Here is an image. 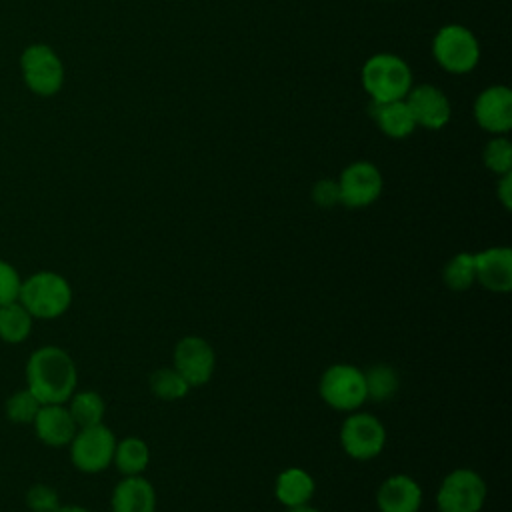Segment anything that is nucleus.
<instances>
[{"mask_svg": "<svg viewBox=\"0 0 512 512\" xmlns=\"http://www.w3.org/2000/svg\"><path fill=\"white\" fill-rule=\"evenodd\" d=\"M78 372L72 356L58 346L36 348L26 362V388L42 404H66L76 392Z\"/></svg>", "mask_w": 512, "mask_h": 512, "instance_id": "obj_1", "label": "nucleus"}, {"mask_svg": "<svg viewBox=\"0 0 512 512\" xmlns=\"http://www.w3.org/2000/svg\"><path fill=\"white\" fill-rule=\"evenodd\" d=\"M18 302L32 318L52 320L62 316L72 304V288L62 274L42 270L20 284Z\"/></svg>", "mask_w": 512, "mask_h": 512, "instance_id": "obj_2", "label": "nucleus"}, {"mask_svg": "<svg viewBox=\"0 0 512 512\" xmlns=\"http://www.w3.org/2000/svg\"><path fill=\"white\" fill-rule=\"evenodd\" d=\"M362 86L372 102L404 100L412 88V72L400 56L374 54L362 66Z\"/></svg>", "mask_w": 512, "mask_h": 512, "instance_id": "obj_3", "label": "nucleus"}, {"mask_svg": "<svg viewBox=\"0 0 512 512\" xmlns=\"http://www.w3.org/2000/svg\"><path fill=\"white\" fill-rule=\"evenodd\" d=\"M318 394L326 406L338 412H354L364 406L366 398V384H364V370L338 362L328 366L318 382Z\"/></svg>", "mask_w": 512, "mask_h": 512, "instance_id": "obj_4", "label": "nucleus"}, {"mask_svg": "<svg viewBox=\"0 0 512 512\" xmlns=\"http://www.w3.org/2000/svg\"><path fill=\"white\" fill-rule=\"evenodd\" d=\"M340 446L352 460H374L386 446V428L382 420L370 412H348L340 426Z\"/></svg>", "mask_w": 512, "mask_h": 512, "instance_id": "obj_5", "label": "nucleus"}, {"mask_svg": "<svg viewBox=\"0 0 512 512\" xmlns=\"http://www.w3.org/2000/svg\"><path fill=\"white\" fill-rule=\"evenodd\" d=\"M486 482L472 468L448 472L436 490L438 512H480L486 502Z\"/></svg>", "mask_w": 512, "mask_h": 512, "instance_id": "obj_6", "label": "nucleus"}, {"mask_svg": "<svg viewBox=\"0 0 512 512\" xmlns=\"http://www.w3.org/2000/svg\"><path fill=\"white\" fill-rule=\"evenodd\" d=\"M432 54L446 72L466 74L474 70L480 60V44L466 26L448 24L436 32Z\"/></svg>", "mask_w": 512, "mask_h": 512, "instance_id": "obj_7", "label": "nucleus"}, {"mask_svg": "<svg viewBox=\"0 0 512 512\" xmlns=\"http://www.w3.org/2000/svg\"><path fill=\"white\" fill-rule=\"evenodd\" d=\"M68 446L70 460L80 472L98 474L112 464L116 436L104 422H100L94 426L78 428Z\"/></svg>", "mask_w": 512, "mask_h": 512, "instance_id": "obj_8", "label": "nucleus"}, {"mask_svg": "<svg viewBox=\"0 0 512 512\" xmlns=\"http://www.w3.org/2000/svg\"><path fill=\"white\" fill-rule=\"evenodd\" d=\"M172 366L190 384V388H198L208 384L214 376L216 352L206 338L188 334L176 342L172 352Z\"/></svg>", "mask_w": 512, "mask_h": 512, "instance_id": "obj_9", "label": "nucleus"}, {"mask_svg": "<svg viewBox=\"0 0 512 512\" xmlns=\"http://www.w3.org/2000/svg\"><path fill=\"white\" fill-rule=\"evenodd\" d=\"M336 182L340 192V204H344L346 208H366L374 204L384 188L380 170L366 160L348 164Z\"/></svg>", "mask_w": 512, "mask_h": 512, "instance_id": "obj_10", "label": "nucleus"}, {"mask_svg": "<svg viewBox=\"0 0 512 512\" xmlns=\"http://www.w3.org/2000/svg\"><path fill=\"white\" fill-rule=\"evenodd\" d=\"M22 72L30 90L52 96L64 82V68L56 52L46 44H34L22 54Z\"/></svg>", "mask_w": 512, "mask_h": 512, "instance_id": "obj_11", "label": "nucleus"}, {"mask_svg": "<svg viewBox=\"0 0 512 512\" xmlns=\"http://www.w3.org/2000/svg\"><path fill=\"white\" fill-rule=\"evenodd\" d=\"M404 102L416 126L440 130L450 120V102L444 96V92L432 84H420L416 88H410Z\"/></svg>", "mask_w": 512, "mask_h": 512, "instance_id": "obj_12", "label": "nucleus"}, {"mask_svg": "<svg viewBox=\"0 0 512 512\" xmlns=\"http://www.w3.org/2000/svg\"><path fill=\"white\" fill-rule=\"evenodd\" d=\"M474 118L480 128L492 134H506L512 128V92L506 86L482 90L474 102Z\"/></svg>", "mask_w": 512, "mask_h": 512, "instance_id": "obj_13", "label": "nucleus"}, {"mask_svg": "<svg viewBox=\"0 0 512 512\" xmlns=\"http://www.w3.org/2000/svg\"><path fill=\"white\" fill-rule=\"evenodd\" d=\"M422 486L410 474H392L376 490L378 512H420Z\"/></svg>", "mask_w": 512, "mask_h": 512, "instance_id": "obj_14", "label": "nucleus"}, {"mask_svg": "<svg viewBox=\"0 0 512 512\" xmlns=\"http://www.w3.org/2000/svg\"><path fill=\"white\" fill-rule=\"evenodd\" d=\"M476 282L496 294L512 290V250L508 246H492L474 254Z\"/></svg>", "mask_w": 512, "mask_h": 512, "instance_id": "obj_15", "label": "nucleus"}, {"mask_svg": "<svg viewBox=\"0 0 512 512\" xmlns=\"http://www.w3.org/2000/svg\"><path fill=\"white\" fill-rule=\"evenodd\" d=\"M32 426L38 440L54 448L68 446L78 430L68 406L64 404H42L32 420Z\"/></svg>", "mask_w": 512, "mask_h": 512, "instance_id": "obj_16", "label": "nucleus"}, {"mask_svg": "<svg viewBox=\"0 0 512 512\" xmlns=\"http://www.w3.org/2000/svg\"><path fill=\"white\" fill-rule=\"evenodd\" d=\"M112 512H156V490L148 478L122 476L110 496Z\"/></svg>", "mask_w": 512, "mask_h": 512, "instance_id": "obj_17", "label": "nucleus"}, {"mask_svg": "<svg viewBox=\"0 0 512 512\" xmlns=\"http://www.w3.org/2000/svg\"><path fill=\"white\" fill-rule=\"evenodd\" d=\"M316 492V482L312 474L300 466L284 468L274 480V496L284 508H296L310 504Z\"/></svg>", "mask_w": 512, "mask_h": 512, "instance_id": "obj_18", "label": "nucleus"}, {"mask_svg": "<svg viewBox=\"0 0 512 512\" xmlns=\"http://www.w3.org/2000/svg\"><path fill=\"white\" fill-rule=\"evenodd\" d=\"M370 114L376 120L378 128L390 138H406L416 128V122L404 100L372 102Z\"/></svg>", "mask_w": 512, "mask_h": 512, "instance_id": "obj_19", "label": "nucleus"}, {"mask_svg": "<svg viewBox=\"0 0 512 512\" xmlns=\"http://www.w3.org/2000/svg\"><path fill=\"white\" fill-rule=\"evenodd\" d=\"M112 464L122 476L144 474L150 464V448L138 436H126L122 440H116Z\"/></svg>", "mask_w": 512, "mask_h": 512, "instance_id": "obj_20", "label": "nucleus"}, {"mask_svg": "<svg viewBox=\"0 0 512 512\" xmlns=\"http://www.w3.org/2000/svg\"><path fill=\"white\" fill-rule=\"evenodd\" d=\"M366 398L372 402H386L396 396L400 388V376L394 366L386 362H376L364 370Z\"/></svg>", "mask_w": 512, "mask_h": 512, "instance_id": "obj_21", "label": "nucleus"}, {"mask_svg": "<svg viewBox=\"0 0 512 512\" xmlns=\"http://www.w3.org/2000/svg\"><path fill=\"white\" fill-rule=\"evenodd\" d=\"M68 410L78 428L94 426L104 420L106 402L96 390H80L68 398Z\"/></svg>", "mask_w": 512, "mask_h": 512, "instance_id": "obj_22", "label": "nucleus"}, {"mask_svg": "<svg viewBox=\"0 0 512 512\" xmlns=\"http://www.w3.org/2000/svg\"><path fill=\"white\" fill-rule=\"evenodd\" d=\"M32 330L30 312L16 300L0 306V338L8 344H20Z\"/></svg>", "mask_w": 512, "mask_h": 512, "instance_id": "obj_23", "label": "nucleus"}, {"mask_svg": "<svg viewBox=\"0 0 512 512\" xmlns=\"http://www.w3.org/2000/svg\"><path fill=\"white\" fill-rule=\"evenodd\" d=\"M442 282L454 292H464L476 284V264L472 252L454 254L442 268Z\"/></svg>", "mask_w": 512, "mask_h": 512, "instance_id": "obj_24", "label": "nucleus"}, {"mask_svg": "<svg viewBox=\"0 0 512 512\" xmlns=\"http://www.w3.org/2000/svg\"><path fill=\"white\" fill-rule=\"evenodd\" d=\"M150 392L166 402L182 400L190 392V384L180 376V372L174 366L158 368L150 374Z\"/></svg>", "mask_w": 512, "mask_h": 512, "instance_id": "obj_25", "label": "nucleus"}, {"mask_svg": "<svg viewBox=\"0 0 512 512\" xmlns=\"http://www.w3.org/2000/svg\"><path fill=\"white\" fill-rule=\"evenodd\" d=\"M40 406H42V402L28 388L16 390L6 400V416L16 424H32Z\"/></svg>", "mask_w": 512, "mask_h": 512, "instance_id": "obj_26", "label": "nucleus"}, {"mask_svg": "<svg viewBox=\"0 0 512 512\" xmlns=\"http://www.w3.org/2000/svg\"><path fill=\"white\" fill-rule=\"evenodd\" d=\"M482 158H484V166L490 172H494L498 176L508 174L512 170V148H510L508 138H504V136L492 138L486 144V148L482 152Z\"/></svg>", "mask_w": 512, "mask_h": 512, "instance_id": "obj_27", "label": "nucleus"}, {"mask_svg": "<svg viewBox=\"0 0 512 512\" xmlns=\"http://www.w3.org/2000/svg\"><path fill=\"white\" fill-rule=\"evenodd\" d=\"M26 504L32 512H54L60 506V498L52 486L34 484L26 492Z\"/></svg>", "mask_w": 512, "mask_h": 512, "instance_id": "obj_28", "label": "nucleus"}, {"mask_svg": "<svg viewBox=\"0 0 512 512\" xmlns=\"http://www.w3.org/2000/svg\"><path fill=\"white\" fill-rule=\"evenodd\" d=\"M20 274L12 264L6 260H0V306L16 302L20 294Z\"/></svg>", "mask_w": 512, "mask_h": 512, "instance_id": "obj_29", "label": "nucleus"}, {"mask_svg": "<svg viewBox=\"0 0 512 512\" xmlns=\"http://www.w3.org/2000/svg\"><path fill=\"white\" fill-rule=\"evenodd\" d=\"M312 200L320 208H332L340 204V192L338 182L332 178H322L312 186Z\"/></svg>", "mask_w": 512, "mask_h": 512, "instance_id": "obj_30", "label": "nucleus"}, {"mask_svg": "<svg viewBox=\"0 0 512 512\" xmlns=\"http://www.w3.org/2000/svg\"><path fill=\"white\" fill-rule=\"evenodd\" d=\"M496 194H498V200L502 202V206L506 210L512 208V174H502L500 176V182L496 186Z\"/></svg>", "mask_w": 512, "mask_h": 512, "instance_id": "obj_31", "label": "nucleus"}, {"mask_svg": "<svg viewBox=\"0 0 512 512\" xmlns=\"http://www.w3.org/2000/svg\"><path fill=\"white\" fill-rule=\"evenodd\" d=\"M54 512H92V510H88V508H84L80 504H60Z\"/></svg>", "mask_w": 512, "mask_h": 512, "instance_id": "obj_32", "label": "nucleus"}, {"mask_svg": "<svg viewBox=\"0 0 512 512\" xmlns=\"http://www.w3.org/2000/svg\"><path fill=\"white\" fill-rule=\"evenodd\" d=\"M286 512H320V510L310 506V504H302V506H296V508H286Z\"/></svg>", "mask_w": 512, "mask_h": 512, "instance_id": "obj_33", "label": "nucleus"}]
</instances>
